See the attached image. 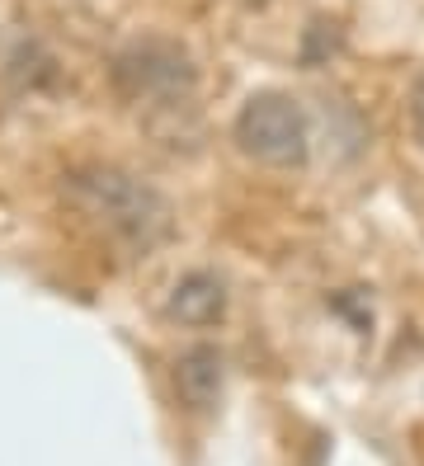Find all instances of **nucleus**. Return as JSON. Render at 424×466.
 <instances>
[{"instance_id": "obj_6", "label": "nucleus", "mask_w": 424, "mask_h": 466, "mask_svg": "<svg viewBox=\"0 0 424 466\" xmlns=\"http://www.w3.org/2000/svg\"><path fill=\"white\" fill-rule=\"evenodd\" d=\"M410 132H415V142L424 147V71L410 80Z\"/></svg>"}, {"instance_id": "obj_5", "label": "nucleus", "mask_w": 424, "mask_h": 466, "mask_svg": "<svg viewBox=\"0 0 424 466\" xmlns=\"http://www.w3.org/2000/svg\"><path fill=\"white\" fill-rule=\"evenodd\" d=\"M222 381H226V363L212 344H193L180 353L175 363V391L189 410H212L222 396Z\"/></svg>"}, {"instance_id": "obj_4", "label": "nucleus", "mask_w": 424, "mask_h": 466, "mask_svg": "<svg viewBox=\"0 0 424 466\" xmlns=\"http://www.w3.org/2000/svg\"><path fill=\"white\" fill-rule=\"evenodd\" d=\"M165 316L180 320V325H193V330H203V325H217L226 316V288L217 273H184V279L170 288L165 297Z\"/></svg>"}, {"instance_id": "obj_3", "label": "nucleus", "mask_w": 424, "mask_h": 466, "mask_svg": "<svg viewBox=\"0 0 424 466\" xmlns=\"http://www.w3.org/2000/svg\"><path fill=\"white\" fill-rule=\"evenodd\" d=\"M113 86L128 99H180L193 90V57L170 38H141L119 52Z\"/></svg>"}, {"instance_id": "obj_1", "label": "nucleus", "mask_w": 424, "mask_h": 466, "mask_svg": "<svg viewBox=\"0 0 424 466\" xmlns=\"http://www.w3.org/2000/svg\"><path fill=\"white\" fill-rule=\"evenodd\" d=\"M62 194L71 208L95 217L104 231L128 240L132 250H151L170 236V203L147 179H137L119 166H80L67 175Z\"/></svg>"}, {"instance_id": "obj_2", "label": "nucleus", "mask_w": 424, "mask_h": 466, "mask_svg": "<svg viewBox=\"0 0 424 466\" xmlns=\"http://www.w3.org/2000/svg\"><path fill=\"white\" fill-rule=\"evenodd\" d=\"M236 147L274 170H297L306 166L311 151V132H306V114L293 95L283 90H260L241 104L236 114Z\"/></svg>"}]
</instances>
